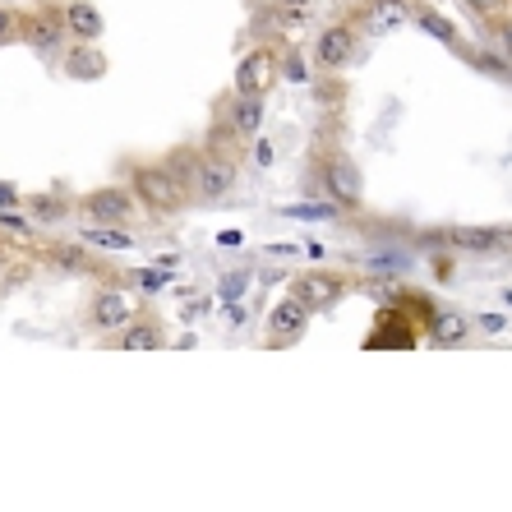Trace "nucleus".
<instances>
[{
    "mask_svg": "<svg viewBox=\"0 0 512 512\" xmlns=\"http://www.w3.org/2000/svg\"><path fill=\"white\" fill-rule=\"evenodd\" d=\"M0 231H10V236H28V231H33V222H28L19 208H0Z\"/></svg>",
    "mask_w": 512,
    "mask_h": 512,
    "instance_id": "nucleus-22",
    "label": "nucleus"
},
{
    "mask_svg": "<svg viewBox=\"0 0 512 512\" xmlns=\"http://www.w3.org/2000/svg\"><path fill=\"white\" fill-rule=\"evenodd\" d=\"M250 157H254V167H273V143L263 139V134H254V148H250Z\"/></svg>",
    "mask_w": 512,
    "mask_h": 512,
    "instance_id": "nucleus-26",
    "label": "nucleus"
},
{
    "mask_svg": "<svg viewBox=\"0 0 512 512\" xmlns=\"http://www.w3.org/2000/svg\"><path fill=\"white\" fill-rule=\"evenodd\" d=\"M499 47H503V56L512 60V19H503L499 24Z\"/></svg>",
    "mask_w": 512,
    "mask_h": 512,
    "instance_id": "nucleus-28",
    "label": "nucleus"
},
{
    "mask_svg": "<svg viewBox=\"0 0 512 512\" xmlns=\"http://www.w3.org/2000/svg\"><path fill=\"white\" fill-rule=\"evenodd\" d=\"M79 208H84V217L93 227H125L134 217V194L125 185H102V190L84 194Z\"/></svg>",
    "mask_w": 512,
    "mask_h": 512,
    "instance_id": "nucleus-2",
    "label": "nucleus"
},
{
    "mask_svg": "<svg viewBox=\"0 0 512 512\" xmlns=\"http://www.w3.org/2000/svg\"><path fill=\"white\" fill-rule=\"evenodd\" d=\"M236 190V162L222 153H203L199 171H194V194L199 199H227Z\"/></svg>",
    "mask_w": 512,
    "mask_h": 512,
    "instance_id": "nucleus-3",
    "label": "nucleus"
},
{
    "mask_svg": "<svg viewBox=\"0 0 512 512\" xmlns=\"http://www.w3.org/2000/svg\"><path fill=\"white\" fill-rule=\"evenodd\" d=\"M356 28L351 24H328L319 33V42H314V60H319L323 70H342V65H351V56H356Z\"/></svg>",
    "mask_w": 512,
    "mask_h": 512,
    "instance_id": "nucleus-5",
    "label": "nucleus"
},
{
    "mask_svg": "<svg viewBox=\"0 0 512 512\" xmlns=\"http://www.w3.org/2000/svg\"><path fill=\"white\" fill-rule=\"evenodd\" d=\"M60 24H65L70 42H102V33H107V19H102V10H97L93 0H65Z\"/></svg>",
    "mask_w": 512,
    "mask_h": 512,
    "instance_id": "nucleus-6",
    "label": "nucleus"
},
{
    "mask_svg": "<svg viewBox=\"0 0 512 512\" xmlns=\"http://www.w3.org/2000/svg\"><path fill=\"white\" fill-rule=\"evenodd\" d=\"M466 5H471L476 14H499L503 10V0H466Z\"/></svg>",
    "mask_w": 512,
    "mask_h": 512,
    "instance_id": "nucleus-30",
    "label": "nucleus"
},
{
    "mask_svg": "<svg viewBox=\"0 0 512 512\" xmlns=\"http://www.w3.org/2000/svg\"><path fill=\"white\" fill-rule=\"evenodd\" d=\"M434 337H439V342H462L466 337V319L462 314H439V319H434Z\"/></svg>",
    "mask_w": 512,
    "mask_h": 512,
    "instance_id": "nucleus-20",
    "label": "nucleus"
},
{
    "mask_svg": "<svg viewBox=\"0 0 512 512\" xmlns=\"http://www.w3.org/2000/svg\"><path fill=\"white\" fill-rule=\"evenodd\" d=\"M24 42L37 51V56H56L60 42H65V24H60V19H51V14L28 19V24H24Z\"/></svg>",
    "mask_w": 512,
    "mask_h": 512,
    "instance_id": "nucleus-12",
    "label": "nucleus"
},
{
    "mask_svg": "<svg viewBox=\"0 0 512 512\" xmlns=\"http://www.w3.org/2000/svg\"><path fill=\"white\" fill-rule=\"evenodd\" d=\"M277 10H305V5H310V0H273Z\"/></svg>",
    "mask_w": 512,
    "mask_h": 512,
    "instance_id": "nucleus-34",
    "label": "nucleus"
},
{
    "mask_svg": "<svg viewBox=\"0 0 512 512\" xmlns=\"http://www.w3.org/2000/svg\"><path fill=\"white\" fill-rule=\"evenodd\" d=\"M420 28H425V33H434L439 42H453V24H448V19H439V14H420Z\"/></svg>",
    "mask_w": 512,
    "mask_h": 512,
    "instance_id": "nucleus-23",
    "label": "nucleus"
},
{
    "mask_svg": "<svg viewBox=\"0 0 512 512\" xmlns=\"http://www.w3.org/2000/svg\"><path fill=\"white\" fill-rule=\"evenodd\" d=\"M33 217H37V222H56V217H65V203H60V199H37L33 203Z\"/></svg>",
    "mask_w": 512,
    "mask_h": 512,
    "instance_id": "nucleus-24",
    "label": "nucleus"
},
{
    "mask_svg": "<svg viewBox=\"0 0 512 512\" xmlns=\"http://www.w3.org/2000/svg\"><path fill=\"white\" fill-rule=\"evenodd\" d=\"M227 125L231 134H240V139H254V134L263 130V97H240L227 107Z\"/></svg>",
    "mask_w": 512,
    "mask_h": 512,
    "instance_id": "nucleus-13",
    "label": "nucleus"
},
{
    "mask_svg": "<svg viewBox=\"0 0 512 512\" xmlns=\"http://www.w3.org/2000/svg\"><path fill=\"white\" fill-rule=\"evenodd\" d=\"M19 203V190H14L10 180H0V208H14Z\"/></svg>",
    "mask_w": 512,
    "mask_h": 512,
    "instance_id": "nucleus-29",
    "label": "nucleus"
},
{
    "mask_svg": "<svg viewBox=\"0 0 512 512\" xmlns=\"http://www.w3.org/2000/svg\"><path fill=\"white\" fill-rule=\"evenodd\" d=\"M139 282L148 286V291H157V286H167V277H162V273H148V268H143V273H139Z\"/></svg>",
    "mask_w": 512,
    "mask_h": 512,
    "instance_id": "nucleus-31",
    "label": "nucleus"
},
{
    "mask_svg": "<svg viewBox=\"0 0 512 512\" xmlns=\"http://www.w3.org/2000/svg\"><path fill=\"white\" fill-rule=\"evenodd\" d=\"M277 79V56L273 51H250V56L236 65V93L240 97H263Z\"/></svg>",
    "mask_w": 512,
    "mask_h": 512,
    "instance_id": "nucleus-4",
    "label": "nucleus"
},
{
    "mask_svg": "<svg viewBox=\"0 0 512 512\" xmlns=\"http://www.w3.org/2000/svg\"><path fill=\"white\" fill-rule=\"evenodd\" d=\"M480 328H485V333H499L503 319H499V314H480Z\"/></svg>",
    "mask_w": 512,
    "mask_h": 512,
    "instance_id": "nucleus-32",
    "label": "nucleus"
},
{
    "mask_svg": "<svg viewBox=\"0 0 512 512\" xmlns=\"http://www.w3.org/2000/svg\"><path fill=\"white\" fill-rule=\"evenodd\" d=\"M448 240H453L457 250H494L499 245V231H476V227H457V231H448Z\"/></svg>",
    "mask_w": 512,
    "mask_h": 512,
    "instance_id": "nucleus-18",
    "label": "nucleus"
},
{
    "mask_svg": "<svg viewBox=\"0 0 512 512\" xmlns=\"http://www.w3.org/2000/svg\"><path fill=\"white\" fill-rule=\"evenodd\" d=\"M162 167L171 171V180H176V185H180L185 194L194 190V171H199V157H194L190 148H185V153H171L167 162H162Z\"/></svg>",
    "mask_w": 512,
    "mask_h": 512,
    "instance_id": "nucleus-17",
    "label": "nucleus"
},
{
    "mask_svg": "<svg viewBox=\"0 0 512 512\" xmlns=\"http://www.w3.org/2000/svg\"><path fill=\"white\" fill-rule=\"evenodd\" d=\"M277 79H286V84H296V88H305L310 84V65L300 56H286L282 65H277Z\"/></svg>",
    "mask_w": 512,
    "mask_h": 512,
    "instance_id": "nucleus-21",
    "label": "nucleus"
},
{
    "mask_svg": "<svg viewBox=\"0 0 512 512\" xmlns=\"http://www.w3.org/2000/svg\"><path fill=\"white\" fill-rule=\"evenodd\" d=\"M411 24V0H370L365 5V28L370 33H397V28Z\"/></svg>",
    "mask_w": 512,
    "mask_h": 512,
    "instance_id": "nucleus-11",
    "label": "nucleus"
},
{
    "mask_svg": "<svg viewBox=\"0 0 512 512\" xmlns=\"http://www.w3.org/2000/svg\"><path fill=\"white\" fill-rule=\"evenodd\" d=\"M323 185H328V199L342 203V208L360 203V171H356V162H351L346 153L328 157V167H323Z\"/></svg>",
    "mask_w": 512,
    "mask_h": 512,
    "instance_id": "nucleus-7",
    "label": "nucleus"
},
{
    "mask_svg": "<svg viewBox=\"0 0 512 512\" xmlns=\"http://www.w3.org/2000/svg\"><path fill=\"white\" fill-rule=\"evenodd\" d=\"M65 74L70 79H102L107 74V56L97 51V42H74L65 56Z\"/></svg>",
    "mask_w": 512,
    "mask_h": 512,
    "instance_id": "nucleus-14",
    "label": "nucleus"
},
{
    "mask_svg": "<svg viewBox=\"0 0 512 512\" xmlns=\"http://www.w3.org/2000/svg\"><path fill=\"white\" fill-rule=\"evenodd\" d=\"M268 254H277V259H296V245H268Z\"/></svg>",
    "mask_w": 512,
    "mask_h": 512,
    "instance_id": "nucleus-33",
    "label": "nucleus"
},
{
    "mask_svg": "<svg viewBox=\"0 0 512 512\" xmlns=\"http://www.w3.org/2000/svg\"><path fill=\"white\" fill-rule=\"evenodd\" d=\"M305 323H310V310H305L296 296H286V300H277L273 314H268V337H273L277 346L296 342V337L305 333Z\"/></svg>",
    "mask_w": 512,
    "mask_h": 512,
    "instance_id": "nucleus-10",
    "label": "nucleus"
},
{
    "mask_svg": "<svg viewBox=\"0 0 512 512\" xmlns=\"http://www.w3.org/2000/svg\"><path fill=\"white\" fill-rule=\"evenodd\" d=\"M250 286V273H231L222 277V300H240V291Z\"/></svg>",
    "mask_w": 512,
    "mask_h": 512,
    "instance_id": "nucleus-25",
    "label": "nucleus"
},
{
    "mask_svg": "<svg viewBox=\"0 0 512 512\" xmlns=\"http://www.w3.org/2000/svg\"><path fill=\"white\" fill-rule=\"evenodd\" d=\"M282 217H300V222H319V217H337V203H291L282 208Z\"/></svg>",
    "mask_w": 512,
    "mask_h": 512,
    "instance_id": "nucleus-19",
    "label": "nucleus"
},
{
    "mask_svg": "<svg viewBox=\"0 0 512 512\" xmlns=\"http://www.w3.org/2000/svg\"><path fill=\"white\" fill-rule=\"evenodd\" d=\"M130 319H134V300L125 296V291L107 286V291H97V296H93V328L116 333V328H125Z\"/></svg>",
    "mask_w": 512,
    "mask_h": 512,
    "instance_id": "nucleus-9",
    "label": "nucleus"
},
{
    "mask_svg": "<svg viewBox=\"0 0 512 512\" xmlns=\"http://www.w3.org/2000/svg\"><path fill=\"white\" fill-rule=\"evenodd\" d=\"M499 300H503V310H512V291H503V296H499Z\"/></svg>",
    "mask_w": 512,
    "mask_h": 512,
    "instance_id": "nucleus-35",
    "label": "nucleus"
},
{
    "mask_svg": "<svg viewBox=\"0 0 512 512\" xmlns=\"http://www.w3.org/2000/svg\"><path fill=\"white\" fill-rule=\"evenodd\" d=\"M291 296L305 305V310H328L337 296H342V282L333 273H300L291 282Z\"/></svg>",
    "mask_w": 512,
    "mask_h": 512,
    "instance_id": "nucleus-8",
    "label": "nucleus"
},
{
    "mask_svg": "<svg viewBox=\"0 0 512 512\" xmlns=\"http://www.w3.org/2000/svg\"><path fill=\"white\" fill-rule=\"evenodd\" d=\"M84 240L88 245H97V250H134V236L125 227H93V222H88Z\"/></svg>",
    "mask_w": 512,
    "mask_h": 512,
    "instance_id": "nucleus-15",
    "label": "nucleus"
},
{
    "mask_svg": "<svg viewBox=\"0 0 512 512\" xmlns=\"http://www.w3.org/2000/svg\"><path fill=\"white\" fill-rule=\"evenodd\" d=\"M162 337H157L153 323H125V333H120V351H157Z\"/></svg>",
    "mask_w": 512,
    "mask_h": 512,
    "instance_id": "nucleus-16",
    "label": "nucleus"
},
{
    "mask_svg": "<svg viewBox=\"0 0 512 512\" xmlns=\"http://www.w3.org/2000/svg\"><path fill=\"white\" fill-rule=\"evenodd\" d=\"M130 194L143 203V208H148V213H180V208H185V199H190V194L171 180L167 167H134Z\"/></svg>",
    "mask_w": 512,
    "mask_h": 512,
    "instance_id": "nucleus-1",
    "label": "nucleus"
},
{
    "mask_svg": "<svg viewBox=\"0 0 512 512\" xmlns=\"http://www.w3.org/2000/svg\"><path fill=\"white\" fill-rule=\"evenodd\" d=\"M14 28H19V19H14V14L5 10V5H0V42H10Z\"/></svg>",
    "mask_w": 512,
    "mask_h": 512,
    "instance_id": "nucleus-27",
    "label": "nucleus"
}]
</instances>
